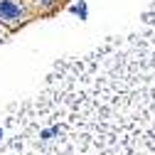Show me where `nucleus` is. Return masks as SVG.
I'll return each mask as SVG.
<instances>
[{"instance_id": "obj_1", "label": "nucleus", "mask_w": 155, "mask_h": 155, "mask_svg": "<svg viewBox=\"0 0 155 155\" xmlns=\"http://www.w3.org/2000/svg\"><path fill=\"white\" fill-rule=\"evenodd\" d=\"M155 153V42L108 37L57 62L45 86L10 106L0 155Z\"/></svg>"}, {"instance_id": "obj_2", "label": "nucleus", "mask_w": 155, "mask_h": 155, "mask_svg": "<svg viewBox=\"0 0 155 155\" xmlns=\"http://www.w3.org/2000/svg\"><path fill=\"white\" fill-rule=\"evenodd\" d=\"M20 17V8L10 0H0V20H15Z\"/></svg>"}, {"instance_id": "obj_3", "label": "nucleus", "mask_w": 155, "mask_h": 155, "mask_svg": "<svg viewBox=\"0 0 155 155\" xmlns=\"http://www.w3.org/2000/svg\"><path fill=\"white\" fill-rule=\"evenodd\" d=\"M45 3H52V0H45Z\"/></svg>"}]
</instances>
